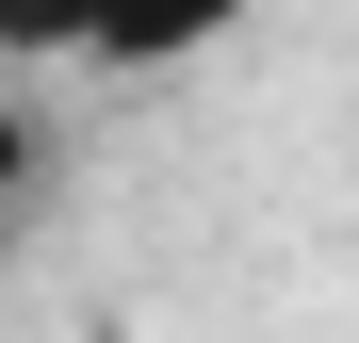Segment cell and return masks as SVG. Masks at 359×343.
<instances>
[{
	"label": "cell",
	"mask_w": 359,
	"mask_h": 343,
	"mask_svg": "<svg viewBox=\"0 0 359 343\" xmlns=\"http://www.w3.org/2000/svg\"><path fill=\"white\" fill-rule=\"evenodd\" d=\"M82 49H98V0H0V66H82Z\"/></svg>",
	"instance_id": "cell-2"
},
{
	"label": "cell",
	"mask_w": 359,
	"mask_h": 343,
	"mask_svg": "<svg viewBox=\"0 0 359 343\" xmlns=\"http://www.w3.org/2000/svg\"><path fill=\"white\" fill-rule=\"evenodd\" d=\"M33 163H49V131H33V98H17V66H0V196H33Z\"/></svg>",
	"instance_id": "cell-3"
},
{
	"label": "cell",
	"mask_w": 359,
	"mask_h": 343,
	"mask_svg": "<svg viewBox=\"0 0 359 343\" xmlns=\"http://www.w3.org/2000/svg\"><path fill=\"white\" fill-rule=\"evenodd\" d=\"M245 17H262V0H98V49H82V66H114V82H180V66H212Z\"/></svg>",
	"instance_id": "cell-1"
}]
</instances>
